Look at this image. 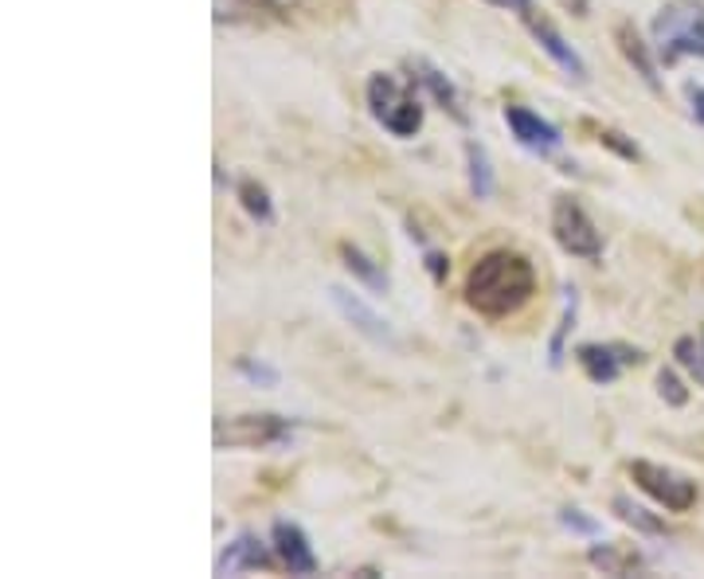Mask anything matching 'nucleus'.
<instances>
[{
    "label": "nucleus",
    "instance_id": "3",
    "mask_svg": "<svg viewBox=\"0 0 704 579\" xmlns=\"http://www.w3.org/2000/svg\"><path fill=\"white\" fill-rule=\"evenodd\" d=\"M368 106L372 118L380 122L391 138H415L423 129V102L415 95V79L400 83L395 75L376 71L368 79Z\"/></svg>",
    "mask_w": 704,
    "mask_h": 579
},
{
    "label": "nucleus",
    "instance_id": "4",
    "mask_svg": "<svg viewBox=\"0 0 704 579\" xmlns=\"http://www.w3.org/2000/svg\"><path fill=\"white\" fill-rule=\"evenodd\" d=\"M290 439H293V419H282V415L215 419V431H212L215 451H266V446H286Z\"/></svg>",
    "mask_w": 704,
    "mask_h": 579
},
{
    "label": "nucleus",
    "instance_id": "12",
    "mask_svg": "<svg viewBox=\"0 0 704 579\" xmlns=\"http://www.w3.org/2000/svg\"><path fill=\"white\" fill-rule=\"evenodd\" d=\"M615 43L618 51H623V60L630 63V67L642 75V83L650 90H662V79H657V63H654V51H650V43L638 36V28L630 21H623L615 28Z\"/></svg>",
    "mask_w": 704,
    "mask_h": 579
},
{
    "label": "nucleus",
    "instance_id": "8",
    "mask_svg": "<svg viewBox=\"0 0 704 579\" xmlns=\"http://www.w3.org/2000/svg\"><path fill=\"white\" fill-rule=\"evenodd\" d=\"M505 126H508V134L517 138V146H525L528 153H540V158H548V153H556V149L564 146V138H560V129L552 126V122L540 118L537 110L517 106V102H508L505 106Z\"/></svg>",
    "mask_w": 704,
    "mask_h": 579
},
{
    "label": "nucleus",
    "instance_id": "23",
    "mask_svg": "<svg viewBox=\"0 0 704 579\" xmlns=\"http://www.w3.org/2000/svg\"><path fill=\"white\" fill-rule=\"evenodd\" d=\"M587 126H591V122H587ZM591 129H595L599 146H606L611 153H618L623 161H642V149L626 138V134H618V129H611V126H591Z\"/></svg>",
    "mask_w": 704,
    "mask_h": 579
},
{
    "label": "nucleus",
    "instance_id": "13",
    "mask_svg": "<svg viewBox=\"0 0 704 579\" xmlns=\"http://www.w3.org/2000/svg\"><path fill=\"white\" fill-rule=\"evenodd\" d=\"M576 361L591 383H615L626 368L623 349H618V344H579Z\"/></svg>",
    "mask_w": 704,
    "mask_h": 579
},
{
    "label": "nucleus",
    "instance_id": "1",
    "mask_svg": "<svg viewBox=\"0 0 704 579\" xmlns=\"http://www.w3.org/2000/svg\"><path fill=\"white\" fill-rule=\"evenodd\" d=\"M532 294H537V270L517 251H489L466 275V305L489 322L513 317Z\"/></svg>",
    "mask_w": 704,
    "mask_h": 579
},
{
    "label": "nucleus",
    "instance_id": "15",
    "mask_svg": "<svg viewBox=\"0 0 704 579\" xmlns=\"http://www.w3.org/2000/svg\"><path fill=\"white\" fill-rule=\"evenodd\" d=\"M341 259H344V266H349V275H352V278H361V282L368 286L372 294H388V290H391L388 270H384V266L372 263V259L364 255L361 247L341 243Z\"/></svg>",
    "mask_w": 704,
    "mask_h": 579
},
{
    "label": "nucleus",
    "instance_id": "21",
    "mask_svg": "<svg viewBox=\"0 0 704 579\" xmlns=\"http://www.w3.org/2000/svg\"><path fill=\"white\" fill-rule=\"evenodd\" d=\"M615 513L626 520V525H634L638 532H645V537H662L665 525L657 517H650V513L642 509V505H634L630 498H615Z\"/></svg>",
    "mask_w": 704,
    "mask_h": 579
},
{
    "label": "nucleus",
    "instance_id": "10",
    "mask_svg": "<svg viewBox=\"0 0 704 579\" xmlns=\"http://www.w3.org/2000/svg\"><path fill=\"white\" fill-rule=\"evenodd\" d=\"M271 544H274V556L290 568V576H313V571H317V556H313L310 537L302 532V525H293V520H274Z\"/></svg>",
    "mask_w": 704,
    "mask_h": 579
},
{
    "label": "nucleus",
    "instance_id": "20",
    "mask_svg": "<svg viewBox=\"0 0 704 579\" xmlns=\"http://www.w3.org/2000/svg\"><path fill=\"white\" fill-rule=\"evenodd\" d=\"M235 373L243 376L251 388H278V380H282V373H278L274 364L254 361V356H239V361H235Z\"/></svg>",
    "mask_w": 704,
    "mask_h": 579
},
{
    "label": "nucleus",
    "instance_id": "19",
    "mask_svg": "<svg viewBox=\"0 0 704 579\" xmlns=\"http://www.w3.org/2000/svg\"><path fill=\"white\" fill-rule=\"evenodd\" d=\"M576 305H579L576 290H564V314H560L556 333H552V341H548V364H552V368H560V364H564V344H567V333L576 329Z\"/></svg>",
    "mask_w": 704,
    "mask_h": 579
},
{
    "label": "nucleus",
    "instance_id": "28",
    "mask_svg": "<svg viewBox=\"0 0 704 579\" xmlns=\"http://www.w3.org/2000/svg\"><path fill=\"white\" fill-rule=\"evenodd\" d=\"M489 4H498V9H508V12H520L528 0H489Z\"/></svg>",
    "mask_w": 704,
    "mask_h": 579
},
{
    "label": "nucleus",
    "instance_id": "18",
    "mask_svg": "<svg viewBox=\"0 0 704 579\" xmlns=\"http://www.w3.org/2000/svg\"><path fill=\"white\" fill-rule=\"evenodd\" d=\"M235 192H239V204H243V212L254 219V224H271V219H274V200H271V192L259 185V180H251V177L239 180V188H235Z\"/></svg>",
    "mask_w": 704,
    "mask_h": 579
},
{
    "label": "nucleus",
    "instance_id": "29",
    "mask_svg": "<svg viewBox=\"0 0 704 579\" xmlns=\"http://www.w3.org/2000/svg\"><path fill=\"white\" fill-rule=\"evenodd\" d=\"M567 9H571V0H564ZM576 9H579V16H587V0H576Z\"/></svg>",
    "mask_w": 704,
    "mask_h": 579
},
{
    "label": "nucleus",
    "instance_id": "2",
    "mask_svg": "<svg viewBox=\"0 0 704 579\" xmlns=\"http://www.w3.org/2000/svg\"><path fill=\"white\" fill-rule=\"evenodd\" d=\"M654 51L665 67L684 55L704 60V4L701 0H674L654 16Z\"/></svg>",
    "mask_w": 704,
    "mask_h": 579
},
{
    "label": "nucleus",
    "instance_id": "7",
    "mask_svg": "<svg viewBox=\"0 0 704 579\" xmlns=\"http://www.w3.org/2000/svg\"><path fill=\"white\" fill-rule=\"evenodd\" d=\"M517 16H520V24L528 28V36H532V40L540 43V51H544L548 60L556 63L560 71H564L567 79L587 83V63H583V55H579V51L571 48V43H567L564 36H560L556 24L548 21V16H540V12L532 9V4H525V9H520Z\"/></svg>",
    "mask_w": 704,
    "mask_h": 579
},
{
    "label": "nucleus",
    "instance_id": "11",
    "mask_svg": "<svg viewBox=\"0 0 704 579\" xmlns=\"http://www.w3.org/2000/svg\"><path fill=\"white\" fill-rule=\"evenodd\" d=\"M274 549V544H271ZM266 549L263 540L254 532H239V537L227 544V552L215 559V576H239V571H259V568H271L274 556Z\"/></svg>",
    "mask_w": 704,
    "mask_h": 579
},
{
    "label": "nucleus",
    "instance_id": "27",
    "mask_svg": "<svg viewBox=\"0 0 704 579\" xmlns=\"http://www.w3.org/2000/svg\"><path fill=\"white\" fill-rule=\"evenodd\" d=\"M689 106H693V118L704 126V87H689Z\"/></svg>",
    "mask_w": 704,
    "mask_h": 579
},
{
    "label": "nucleus",
    "instance_id": "6",
    "mask_svg": "<svg viewBox=\"0 0 704 579\" xmlns=\"http://www.w3.org/2000/svg\"><path fill=\"white\" fill-rule=\"evenodd\" d=\"M630 478H634V486L645 493V498L657 501V505L669 513H689L696 505V481L669 470V466L638 458V462H630Z\"/></svg>",
    "mask_w": 704,
    "mask_h": 579
},
{
    "label": "nucleus",
    "instance_id": "17",
    "mask_svg": "<svg viewBox=\"0 0 704 579\" xmlns=\"http://www.w3.org/2000/svg\"><path fill=\"white\" fill-rule=\"evenodd\" d=\"M587 559H591L595 568H603V576H626V571H634L638 564H642L638 552L618 549V544H595V549L587 552Z\"/></svg>",
    "mask_w": 704,
    "mask_h": 579
},
{
    "label": "nucleus",
    "instance_id": "16",
    "mask_svg": "<svg viewBox=\"0 0 704 579\" xmlns=\"http://www.w3.org/2000/svg\"><path fill=\"white\" fill-rule=\"evenodd\" d=\"M466 168H469V192H474L478 200L493 197V165H489L486 146L466 141Z\"/></svg>",
    "mask_w": 704,
    "mask_h": 579
},
{
    "label": "nucleus",
    "instance_id": "9",
    "mask_svg": "<svg viewBox=\"0 0 704 579\" xmlns=\"http://www.w3.org/2000/svg\"><path fill=\"white\" fill-rule=\"evenodd\" d=\"M329 298H332V305H337V314H341L361 337H368L372 344H388V349L400 344L395 341V333H391V325L384 322V317L376 314L361 294H352V290H344V286H332Z\"/></svg>",
    "mask_w": 704,
    "mask_h": 579
},
{
    "label": "nucleus",
    "instance_id": "22",
    "mask_svg": "<svg viewBox=\"0 0 704 579\" xmlns=\"http://www.w3.org/2000/svg\"><path fill=\"white\" fill-rule=\"evenodd\" d=\"M674 356L696 383H704V341H696V337H681L674 349Z\"/></svg>",
    "mask_w": 704,
    "mask_h": 579
},
{
    "label": "nucleus",
    "instance_id": "24",
    "mask_svg": "<svg viewBox=\"0 0 704 579\" xmlns=\"http://www.w3.org/2000/svg\"><path fill=\"white\" fill-rule=\"evenodd\" d=\"M657 392H662V400L669 403V407H684V403H689L684 383L677 380V373H669V368H662V373H657Z\"/></svg>",
    "mask_w": 704,
    "mask_h": 579
},
{
    "label": "nucleus",
    "instance_id": "25",
    "mask_svg": "<svg viewBox=\"0 0 704 579\" xmlns=\"http://www.w3.org/2000/svg\"><path fill=\"white\" fill-rule=\"evenodd\" d=\"M560 525H564L567 532H579V537H599V532H603V525L587 517L583 509H564L560 513Z\"/></svg>",
    "mask_w": 704,
    "mask_h": 579
},
{
    "label": "nucleus",
    "instance_id": "26",
    "mask_svg": "<svg viewBox=\"0 0 704 579\" xmlns=\"http://www.w3.org/2000/svg\"><path fill=\"white\" fill-rule=\"evenodd\" d=\"M427 270H430V278H435V282H447V275H450L447 255H439V251H427Z\"/></svg>",
    "mask_w": 704,
    "mask_h": 579
},
{
    "label": "nucleus",
    "instance_id": "5",
    "mask_svg": "<svg viewBox=\"0 0 704 579\" xmlns=\"http://www.w3.org/2000/svg\"><path fill=\"white\" fill-rule=\"evenodd\" d=\"M552 239H556L560 251H567L571 259H599L603 255V231L591 224V216L583 212V204H576L571 197L552 200Z\"/></svg>",
    "mask_w": 704,
    "mask_h": 579
},
{
    "label": "nucleus",
    "instance_id": "14",
    "mask_svg": "<svg viewBox=\"0 0 704 579\" xmlns=\"http://www.w3.org/2000/svg\"><path fill=\"white\" fill-rule=\"evenodd\" d=\"M411 67H415V75H411V79L419 83V87H427V90H430V99L439 102V106L447 110L450 118H454V122H466V110H462L458 90H454V83H450L447 75H442V71L435 67V63L415 60V63H411Z\"/></svg>",
    "mask_w": 704,
    "mask_h": 579
}]
</instances>
